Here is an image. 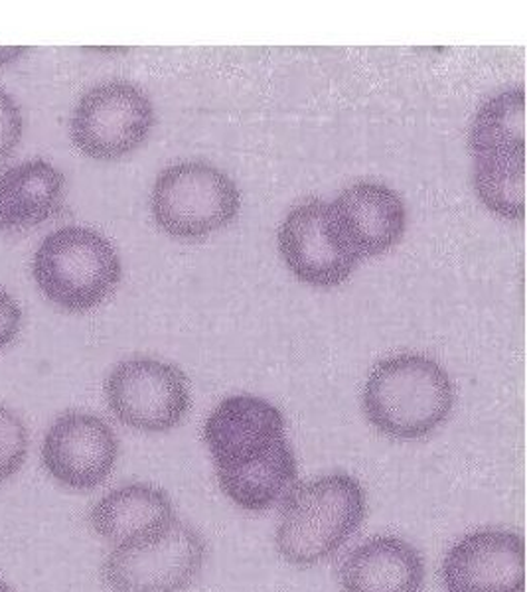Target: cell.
<instances>
[{"label":"cell","instance_id":"obj_21","mask_svg":"<svg viewBox=\"0 0 527 592\" xmlns=\"http://www.w3.org/2000/svg\"><path fill=\"white\" fill-rule=\"evenodd\" d=\"M28 48H0V66H9L12 61L20 60Z\"/></svg>","mask_w":527,"mask_h":592},{"label":"cell","instance_id":"obj_4","mask_svg":"<svg viewBox=\"0 0 527 592\" xmlns=\"http://www.w3.org/2000/svg\"><path fill=\"white\" fill-rule=\"evenodd\" d=\"M32 275L53 305L68 313H88L119 285L121 259L96 229L68 226L36 249Z\"/></svg>","mask_w":527,"mask_h":592},{"label":"cell","instance_id":"obj_2","mask_svg":"<svg viewBox=\"0 0 527 592\" xmlns=\"http://www.w3.org/2000/svg\"><path fill=\"white\" fill-rule=\"evenodd\" d=\"M366 517V494L348 474H330L292 490L282 505L277 549L290 565L332 558Z\"/></svg>","mask_w":527,"mask_h":592},{"label":"cell","instance_id":"obj_3","mask_svg":"<svg viewBox=\"0 0 527 592\" xmlns=\"http://www.w3.org/2000/svg\"><path fill=\"white\" fill-rule=\"evenodd\" d=\"M478 198L501 218H524L526 208V91L493 97L470 131Z\"/></svg>","mask_w":527,"mask_h":592},{"label":"cell","instance_id":"obj_9","mask_svg":"<svg viewBox=\"0 0 527 592\" xmlns=\"http://www.w3.org/2000/svg\"><path fill=\"white\" fill-rule=\"evenodd\" d=\"M282 259L302 283L336 287L360 262L330 204L310 200L290 209L279 229Z\"/></svg>","mask_w":527,"mask_h":592},{"label":"cell","instance_id":"obj_22","mask_svg":"<svg viewBox=\"0 0 527 592\" xmlns=\"http://www.w3.org/2000/svg\"><path fill=\"white\" fill-rule=\"evenodd\" d=\"M0 592H14V589L10 586L9 583H4V581H0Z\"/></svg>","mask_w":527,"mask_h":592},{"label":"cell","instance_id":"obj_6","mask_svg":"<svg viewBox=\"0 0 527 592\" xmlns=\"http://www.w3.org/2000/svg\"><path fill=\"white\" fill-rule=\"evenodd\" d=\"M203 561L202 535L178 520L152 540L111 549L101 573L111 592H185Z\"/></svg>","mask_w":527,"mask_h":592},{"label":"cell","instance_id":"obj_7","mask_svg":"<svg viewBox=\"0 0 527 592\" xmlns=\"http://www.w3.org/2000/svg\"><path fill=\"white\" fill-rule=\"evenodd\" d=\"M155 125L149 96L131 81L89 89L71 115V140L86 157L117 160L141 147Z\"/></svg>","mask_w":527,"mask_h":592},{"label":"cell","instance_id":"obj_11","mask_svg":"<svg viewBox=\"0 0 527 592\" xmlns=\"http://www.w3.org/2000/svg\"><path fill=\"white\" fill-rule=\"evenodd\" d=\"M447 592H526V545L506 530H478L457 541L440 566Z\"/></svg>","mask_w":527,"mask_h":592},{"label":"cell","instance_id":"obj_19","mask_svg":"<svg viewBox=\"0 0 527 592\" xmlns=\"http://www.w3.org/2000/svg\"><path fill=\"white\" fill-rule=\"evenodd\" d=\"M24 121L17 101L0 88V160L7 158L17 150L18 142L22 139Z\"/></svg>","mask_w":527,"mask_h":592},{"label":"cell","instance_id":"obj_18","mask_svg":"<svg viewBox=\"0 0 527 592\" xmlns=\"http://www.w3.org/2000/svg\"><path fill=\"white\" fill-rule=\"evenodd\" d=\"M30 436L18 413L0 403V484H7L27 462Z\"/></svg>","mask_w":527,"mask_h":592},{"label":"cell","instance_id":"obj_8","mask_svg":"<svg viewBox=\"0 0 527 592\" xmlns=\"http://www.w3.org/2000/svg\"><path fill=\"white\" fill-rule=\"evenodd\" d=\"M106 397L115 417L142 433L175 428L190 407L185 374L155 357H131L115 366Z\"/></svg>","mask_w":527,"mask_h":592},{"label":"cell","instance_id":"obj_10","mask_svg":"<svg viewBox=\"0 0 527 592\" xmlns=\"http://www.w3.org/2000/svg\"><path fill=\"white\" fill-rule=\"evenodd\" d=\"M40 454L46 472L60 486L86 492L111 476L119 458V441L103 418L68 411L46 431Z\"/></svg>","mask_w":527,"mask_h":592},{"label":"cell","instance_id":"obj_17","mask_svg":"<svg viewBox=\"0 0 527 592\" xmlns=\"http://www.w3.org/2000/svg\"><path fill=\"white\" fill-rule=\"evenodd\" d=\"M220 489L247 512H265L289 496L297 484V461L287 441L256 461L218 466Z\"/></svg>","mask_w":527,"mask_h":592},{"label":"cell","instance_id":"obj_14","mask_svg":"<svg viewBox=\"0 0 527 592\" xmlns=\"http://www.w3.org/2000/svg\"><path fill=\"white\" fill-rule=\"evenodd\" d=\"M330 206L344 236L360 257L389 251L404 237L407 224L404 200L384 184H354Z\"/></svg>","mask_w":527,"mask_h":592},{"label":"cell","instance_id":"obj_16","mask_svg":"<svg viewBox=\"0 0 527 592\" xmlns=\"http://www.w3.org/2000/svg\"><path fill=\"white\" fill-rule=\"evenodd\" d=\"M66 178L46 160H27L0 172V234L27 231L62 209Z\"/></svg>","mask_w":527,"mask_h":592},{"label":"cell","instance_id":"obj_20","mask_svg":"<svg viewBox=\"0 0 527 592\" xmlns=\"http://www.w3.org/2000/svg\"><path fill=\"white\" fill-rule=\"evenodd\" d=\"M20 326H22L20 306L4 288H0V352L17 341Z\"/></svg>","mask_w":527,"mask_h":592},{"label":"cell","instance_id":"obj_5","mask_svg":"<svg viewBox=\"0 0 527 592\" xmlns=\"http://www.w3.org/2000/svg\"><path fill=\"white\" fill-rule=\"evenodd\" d=\"M152 216L170 236H210L239 211L233 180L208 162H180L160 172L152 188Z\"/></svg>","mask_w":527,"mask_h":592},{"label":"cell","instance_id":"obj_15","mask_svg":"<svg viewBox=\"0 0 527 592\" xmlns=\"http://www.w3.org/2000/svg\"><path fill=\"white\" fill-rule=\"evenodd\" d=\"M340 584L342 592H422L425 563L411 543L379 535L344 558Z\"/></svg>","mask_w":527,"mask_h":592},{"label":"cell","instance_id":"obj_1","mask_svg":"<svg viewBox=\"0 0 527 592\" xmlns=\"http://www.w3.org/2000/svg\"><path fill=\"white\" fill-rule=\"evenodd\" d=\"M455 405L447 372L422 354L379 362L364 387V413L384 435L415 441L431 435Z\"/></svg>","mask_w":527,"mask_h":592},{"label":"cell","instance_id":"obj_13","mask_svg":"<svg viewBox=\"0 0 527 592\" xmlns=\"http://www.w3.org/2000/svg\"><path fill=\"white\" fill-rule=\"evenodd\" d=\"M176 522L178 517L170 497L142 482L107 492L89 512L91 530L113 547L152 540Z\"/></svg>","mask_w":527,"mask_h":592},{"label":"cell","instance_id":"obj_12","mask_svg":"<svg viewBox=\"0 0 527 592\" xmlns=\"http://www.w3.org/2000/svg\"><path fill=\"white\" fill-rule=\"evenodd\" d=\"M203 438L218 466L246 464L287 441L285 418L269 401L238 395L211 411Z\"/></svg>","mask_w":527,"mask_h":592}]
</instances>
